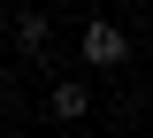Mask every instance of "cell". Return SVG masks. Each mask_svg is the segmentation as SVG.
I'll list each match as a JSON object with an SVG mask.
<instances>
[{
	"label": "cell",
	"mask_w": 153,
	"mask_h": 138,
	"mask_svg": "<svg viewBox=\"0 0 153 138\" xmlns=\"http://www.w3.org/2000/svg\"><path fill=\"white\" fill-rule=\"evenodd\" d=\"M46 107H54L61 123H76V115H84V107H92V92H84V84H76V77H61V84H54V100H46Z\"/></svg>",
	"instance_id": "2"
},
{
	"label": "cell",
	"mask_w": 153,
	"mask_h": 138,
	"mask_svg": "<svg viewBox=\"0 0 153 138\" xmlns=\"http://www.w3.org/2000/svg\"><path fill=\"white\" fill-rule=\"evenodd\" d=\"M16 39H23V54H46V16H38V8L16 16Z\"/></svg>",
	"instance_id": "3"
},
{
	"label": "cell",
	"mask_w": 153,
	"mask_h": 138,
	"mask_svg": "<svg viewBox=\"0 0 153 138\" xmlns=\"http://www.w3.org/2000/svg\"><path fill=\"white\" fill-rule=\"evenodd\" d=\"M84 61H92V69H123V61H130V39H123L115 23H84Z\"/></svg>",
	"instance_id": "1"
}]
</instances>
